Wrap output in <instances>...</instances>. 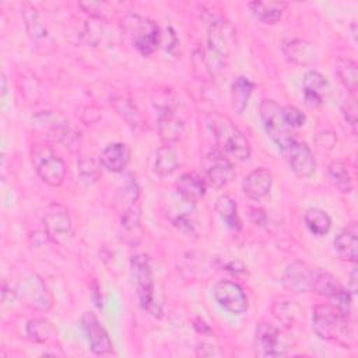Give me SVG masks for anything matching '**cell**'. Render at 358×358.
<instances>
[{
  "label": "cell",
  "instance_id": "32",
  "mask_svg": "<svg viewBox=\"0 0 358 358\" xmlns=\"http://www.w3.org/2000/svg\"><path fill=\"white\" fill-rule=\"evenodd\" d=\"M112 106L116 113L133 129H137L143 123V117L137 106L124 96H115L112 101Z\"/></svg>",
  "mask_w": 358,
  "mask_h": 358
},
{
  "label": "cell",
  "instance_id": "8",
  "mask_svg": "<svg viewBox=\"0 0 358 358\" xmlns=\"http://www.w3.org/2000/svg\"><path fill=\"white\" fill-rule=\"evenodd\" d=\"M17 298L22 301L25 306L39 312H48L53 305V298L38 274H29L24 277L15 287Z\"/></svg>",
  "mask_w": 358,
  "mask_h": 358
},
{
  "label": "cell",
  "instance_id": "39",
  "mask_svg": "<svg viewBox=\"0 0 358 358\" xmlns=\"http://www.w3.org/2000/svg\"><path fill=\"white\" fill-rule=\"evenodd\" d=\"M341 112L343 116L345 119V122L351 126L352 131L355 133L357 129V101H355V95L351 94L343 103L341 106Z\"/></svg>",
  "mask_w": 358,
  "mask_h": 358
},
{
  "label": "cell",
  "instance_id": "17",
  "mask_svg": "<svg viewBox=\"0 0 358 358\" xmlns=\"http://www.w3.org/2000/svg\"><path fill=\"white\" fill-rule=\"evenodd\" d=\"M302 85L305 103L309 108H319L323 103V95L326 94L329 87L326 77L316 70H308L303 74Z\"/></svg>",
  "mask_w": 358,
  "mask_h": 358
},
{
  "label": "cell",
  "instance_id": "5",
  "mask_svg": "<svg viewBox=\"0 0 358 358\" xmlns=\"http://www.w3.org/2000/svg\"><path fill=\"white\" fill-rule=\"evenodd\" d=\"M259 115L267 134L282 151L295 138L284 119L282 108L273 99H263L259 105Z\"/></svg>",
  "mask_w": 358,
  "mask_h": 358
},
{
  "label": "cell",
  "instance_id": "1",
  "mask_svg": "<svg viewBox=\"0 0 358 358\" xmlns=\"http://www.w3.org/2000/svg\"><path fill=\"white\" fill-rule=\"evenodd\" d=\"M207 126L210 127L220 150L238 161H245L250 157V144L248 137L234 124L228 116L218 113L210 115L207 119Z\"/></svg>",
  "mask_w": 358,
  "mask_h": 358
},
{
  "label": "cell",
  "instance_id": "3",
  "mask_svg": "<svg viewBox=\"0 0 358 358\" xmlns=\"http://www.w3.org/2000/svg\"><path fill=\"white\" fill-rule=\"evenodd\" d=\"M232 29L222 18H213L208 25L207 35V69L211 74H218L225 69L229 55Z\"/></svg>",
  "mask_w": 358,
  "mask_h": 358
},
{
  "label": "cell",
  "instance_id": "10",
  "mask_svg": "<svg viewBox=\"0 0 358 358\" xmlns=\"http://www.w3.org/2000/svg\"><path fill=\"white\" fill-rule=\"evenodd\" d=\"M46 236L55 243H66L73 235V222L66 207L53 203L46 207L42 217Z\"/></svg>",
  "mask_w": 358,
  "mask_h": 358
},
{
  "label": "cell",
  "instance_id": "14",
  "mask_svg": "<svg viewBox=\"0 0 358 358\" xmlns=\"http://www.w3.org/2000/svg\"><path fill=\"white\" fill-rule=\"evenodd\" d=\"M81 329L95 355H108L113 350V344L108 331L92 312H84L81 316Z\"/></svg>",
  "mask_w": 358,
  "mask_h": 358
},
{
  "label": "cell",
  "instance_id": "15",
  "mask_svg": "<svg viewBox=\"0 0 358 358\" xmlns=\"http://www.w3.org/2000/svg\"><path fill=\"white\" fill-rule=\"evenodd\" d=\"M312 277L313 267H309L303 262H294L287 266L282 274V284L294 292H310Z\"/></svg>",
  "mask_w": 358,
  "mask_h": 358
},
{
  "label": "cell",
  "instance_id": "25",
  "mask_svg": "<svg viewBox=\"0 0 358 358\" xmlns=\"http://www.w3.org/2000/svg\"><path fill=\"white\" fill-rule=\"evenodd\" d=\"M255 84L245 76H239L235 78L231 87V98H232V108L238 115H242L248 106L250 95L253 94Z\"/></svg>",
  "mask_w": 358,
  "mask_h": 358
},
{
  "label": "cell",
  "instance_id": "42",
  "mask_svg": "<svg viewBox=\"0 0 358 358\" xmlns=\"http://www.w3.org/2000/svg\"><path fill=\"white\" fill-rule=\"evenodd\" d=\"M337 143V137L331 130H320L316 134V144L323 150H331Z\"/></svg>",
  "mask_w": 358,
  "mask_h": 358
},
{
  "label": "cell",
  "instance_id": "41",
  "mask_svg": "<svg viewBox=\"0 0 358 358\" xmlns=\"http://www.w3.org/2000/svg\"><path fill=\"white\" fill-rule=\"evenodd\" d=\"M78 7H81L83 11H85L87 14H90L91 17H95V18H102L106 11L105 10L106 4L101 3V1H80Z\"/></svg>",
  "mask_w": 358,
  "mask_h": 358
},
{
  "label": "cell",
  "instance_id": "6",
  "mask_svg": "<svg viewBox=\"0 0 358 358\" xmlns=\"http://www.w3.org/2000/svg\"><path fill=\"white\" fill-rule=\"evenodd\" d=\"M124 22L134 48L143 56L152 55L159 46L161 29L158 25L154 21L140 15H129Z\"/></svg>",
  "mask_w": 358,
  "mask_h": 358
},
{
  "label": "cell",
  "instance_id": "21",
  "mask_svg": "<svg viewBox=\"0 0 358 358\" xmlns=\"http://www.w3.org/2000/svg\"><path fill=\"white\" fill-rule=\"evenodd\" d=\"M158 131L159 137L166 143L171 144L178 141L183 133V122L175 116L173 108L165 105L158 108Z\"/></svg>",
  "mask_w": 358,
  "mask_h": 358
},
{
  "label": "cell",
  "instance_id": "18",
  "mask_svg": "<svg viewBox=\"0 0 358 358\" xmlns=\"http://www.w3.org/2000/svg\"><path fill=\"white\" fill-rule=\"evenodd\" d=\"M271 186H273V176L270 171L264 168H259L249 172L242 182L243 193L252 200H260L266 197L270 193Z\"/></svg>",
  "mask_w": 358,
  "mask_h": 358
},
{
  "label": "cell",
  "instance_id": "4",
  "mask_svg": "<svg viewBox=\"0 0 358 358\" xmlns=\"http://www.w3.org/2000/svg\"><path fill=\"white\" fill-rule=\"evenodd\" d=\"M31 159L38 176L49 186H60L66 178L63 159L46 144H34Z\"/></svg>",
  "mask_w": 358,
  "mask_h": 358
},
{
  "label": "cell",
  "instance_id": "36",
  "mask_svg": "<svg viewBox=\"0 0 358 358\" xmlns=\"http://www.w3.org/2000/svg\"><path fill=\"white\" fill-rule=\"evenodd\" d=\"M78 175L85 183L96 182L101 176V162L98 164L94 158L81 157L78 159Z\"/></svg>",
  "mask_w": 358,
  "mask_h": 358
},
{
  "label": "cell",
  "instance_id": "43",
  "mask_svg": "<svg viewBox=\"0 0 358 358\" xmlns=\"http://www.w3.org/2000/svg\"><path fill=\"white\" fill-rule=\"evenodd\" d=\"M197 355H201V357H214V355H220L221 352L217 350V347L214 345H208V344H200L197 347Z\"/></svg>",
  "mask_w": 358,
  "mask_h": 358
},
{
  "label": "cell",
  "instance_id": "30",
  "mask_svg": "<svg viewBox=\"0 0 358 358\" xmlns=\"http://www.w3.org/2000/svg\"><path fill=\"white\" fill-rule=\"evenodd\" d=\"M303 220H305V225L308 227V229L316 236L326 235L331 228L330 215L324 210L317 208V207L309 208L305 213Z\"/></svg>",
  "mask_w": 358,
  "mask_h": 358
},
{
  "label": "cell",
  "instance_id": "34",
  "mask_svg": "<svg viewBox=\"0 0 358 358\" xmlns=\"http://www.w3.org/2000/svg\"><path fill=\"white\" fill-rule=\"evenodd\" d=\"M22 15L25 20V27L29 32L31 39L39 46L43 45L49 41V35L46 32V29L43 28V25L39 22L38 20V13L34 7H28L22 10Z\"/></svg>",
  "mask_w": 358,
  "mask_h": 358
},
{
  "label": "cell",
  "instance_id": "23",
  "mask_svg": "<svg viewBox=\"0 0 358 358\" xmlns=\"http://www.w3.org/2000/svg\"><path fill=\"white\" fill-rule=\"evenodd\" d=\"M271 312L274 315V317L285 327H291L294 326L301 315H302V309L298 305V302L289 296H277L273 302L271 306Z\"/></svg>",
  "mask_w": 358,
  "mask_h": 358
},
{
  "label": "cell",
  "instance_id": "7",
  "mask_svg": "<svg viewBox=\"0 0 358 358\" xmlns=\"http://www.w3.org/2000/svg\"><path fill=\"white\" fill-rule=\"evenodd\" d=\"M291 345L287 336L275 326L260 322L255 331V354L264 358L284 357L288 354Z\"/></svg>",
  "mask_w": 358,
  "mask_h": 358
},
{
  "label": "cell",
  "instance_id": "22",
  "mask_svg": "<svg viewBox=\"0 0 358 358\" xmlns=\"http://www.w3.org/2000/svg\"><path fill=\"white\" fill-rule=\"evenodd\" d=\"M206 179L194 172L182 173L176 182V190L179 193V197L192 204H194L206 194Z\"/></svg>",
  "mask_w": 358,
  "mask_h": 358
},
{
  "label": "cell",
  "instance_id": "13",
  "mask_svg": "<svg viewBox=\"0 0 358 358\" xmlns=\"http://www.w3.org/2000/svg\"><path fill=\"white\" fill-rule=\"evenodd\" d=\"M281 152L284 154L289 168L296 176L309 178L315 173L316 158L305 141L294 138Z\"/></svg>",
  "mask_w": 358,
  "mask_h": 358
},
{
  "label": "cell",
  "instance_id": "38",
  "mask_svg": "<svg viewBox=\"0 0 358 358\" xmlns=\"http://www.w3.org/2000/svg\"><path fill=\"white\" fill-rule=\"evenodd\" d=\"M282 115H284V119H285L287 124H288L291 129L301 127V126H303L305 122H306L305 113H302L296 106H292V105L284 106V108H282Z\"/></svg>",
  "mask_w": 358,
  "mask_h": 358
},
{
  "label": "cell",
  "instance_id": "11",
  "mask_svg": "<svg viewBox=\"0 0 358 358\" xmlns=\"http://www.w3.org/2000/svg\"><path fill=\"white\" fill-rule=\"evenodd\" d=\"M217 303L232 315H242L248 310L249 302L243 288L231 280H221L213 288Z\"/></svg>",
  "mask_w": 358,
  "mask_h": 358
},
{
  "label": "cell",
  "instance_id": "16",
  "mask_svg": "<svg viewBox=\"0 0 358 358\" xmlns=\"http://www.w3.org/2000/svg\"><path fill=\"white\" fill-rule=\"evenodd\" d=\"M282 53L287 57V60L301 64V66H308L313 64L319 59V52L315 43L305 41V39H288L282 43Z\"/></svg>",
  "mask_w": 358,
  "mask_h": 358
},
{
  "label": "cell",
  "instance_id": "9",
  "mask_svg": "<svg viewBox=\"0 0 358 358\" xmlns=\"http://www.w3.org/2000/svg\"><path fill=\"white\" fill-rule=\"evenodd\" d=\"M130 273L136 285L141 308L151 310L154 305V278L150 260L145 255H134L130 259Z\"/></svg>",
  "mask_w": 358,
  "mask_h": 358
},
{
  "label": "cell",
  "instance_id": "27",
  "mask_svg": "<svg viewBox=\"0 0 358 358\" xmlns=\"http://www.w3.org/2000/svg\"><path fill=\"white\" fill-rule=\"evenodd\" d=\"M327 179L341 193H350L352 190V178L348 166L341 161H333L327 166Z\"/></svg>",
  "mask_w": 358,
  "mask_h": 358
},
{
  "label": "cell",
  "instance_id": "24",
  "mask_svg": "<svg viewBox=\"0 0 358 358\" xmlns=\"http://www.w3.org/2000/svg\"><path fill=\"white\" fill-rule=\"evenodd\" d=\"M287 3L282 1H252L249 3L250 13L264 24H274L277 22L282 11L285 10Z\"/></svg>",
  "mask_w": 358,
  "mask_h": 358
},
{
  "label": "cell",
  "instance_id": "26",
  "mask_svg": "<svg viewBox=\"0 0 358 358\" xmlns=\"http://www.w3.org/2000/svg\"><path fill=\"white\" fill-rule=\"evenodd\" d=\"M218 217L225 222V225L232 229V231H239L242 228V222L241 218L238 215V208H236V203L234 201V199L228 194H222L215 200V206H214Z\"/></svg>",
  "mask_w": 358,
  "mask_h": 358
},
{
  "label": "cell",
  "instance_id": "12",
  "mask_svg": "<svg viewBox=\"0 0 358 358\" xmlns=\"http://www.w3.org/2000/svg\"><path fill=\"white\" fill-rule=\"evenodd\" d=\"M206 183L214 189L227 186L235 178L234 165L222 151H211L203 161Z\"/></svg>",
  "mask_w": 358,
  "mask_h": 358
},
{
  "label": "cell",
  "instance_id": "37",
  "mask_svg": "<svg viewBox=\"0 0 358 358\" xmlns=\"http://www.w3.org/2000/svg\"><path fill=\"white\" fill-rule=\"evenodd\" d=\"M329 299L331 301L330 305H333L344 316L350 317L351 305H352V294L350 292V289H345L340 285V288Z\"/></svg>",
  "mask_w": 358,
  "mask_h": 358
},
{
  "label": "cell",
  "instance_id": "2",
  "mask_svg": "<svg viewBox=\"0 0 358 358\" xmlns=\"http://www.w3.org/2000/svg\"><path fill=\"white\" fill-rule=\"evenodd\" d=\"M348 319L330 303L317 305L312 312V329L323 340L347 345V340L352 337Z\"/></svg>",
  "mask_w": 358,
  "mask_h": 358
},
{
  "label": "cell",
  "instance_id": "28",
  "mask_svg": "<svg viewBox=\"0 0 358 358\" xmlns=\"http://www.w3.org/2000/svg\"><path fill=\"white\" fill-rule=\"evenodd\" d=\"M178 166H179L178 154L169 144H165L157 150L154 169L159 176L171 175L178 169Z\"/></svg>",
  "mask_w": 358,
  "mask_h": 358
},
{
  "label": "cell",
  "instance_id": "40",
  "mask_svg": "<svg viewBox=\"0 0 358 358\" xmlns=\"http://www.w3.org/2000/svg\"><path fill=\"white\" fill-rule=\"evenodd\" d=\"M178 38L175 31L171 27H166L161 31V38H159V45L166 50V52H172L175 48H178Z\"/></svg>",
  "mask_w": 358,
  "mask_h": 358
},
{
  "label": "cell",
  "instance_id": "31",
  "mask_svg": "<svg viewBox=\"0 0 358 358\" xmlns=\"http://www.w3.org/2000/svg\"><path fill=\"white\" fill-rule=\"evenodd\" d=\"M27 338L34 343H46L55 334L53 324L45 317H34L25 326Z\"/></svg>",
  "mask_w": 358,
  "mask_h": 358
},
{
  "label": "cell",
  "instance_id": "29",
  "mask_svg": "<svg viewBox=\"0 0 358 358\" xmlns=\"http://www.w3.org/2000/svg\"><path fill=\"white\" fill-rule=\"evenodd\" d=\"M338 288H340V284L331 273L322 270L319 267H313L312 292H316L322 296L330 298Z\"/></svg>",
  "mask_w": 358,
  "mask_h": 358
},
{
  "label": "cell",
  "instance_id": "19",
  "mask_svg": "<svg viewBox=\"0 0 358 358\" xmlns=\"http://www.w3.org/2000/svg\"><path fill=\"white\" fill-rule=\"evenodd\" d=\"M334 250L341 260L355 263L358 257V228L355 222L347 225L334 238Z\"/></svg>",
  "mask_w": 358,
  "mask_h": 358
},
{
  "label": "cell",
  "instance_id": "33",
  "mask_svg": "<svg viewBox=\"0 0 358 358\" xmlns=\"http://www.w3.org/2000/svg\"><path fill=\"white\" fill-rule=\"evenodd\" d=\"M334 71L340 83L350 91V94H355L358 85V70L355 62L351 59H340L336 63Z\"/></svg>",
  "mask_w": 358,
  "mask_h": 358
},
{
  "label": "cell",
  "instance_id": "35",
  "mask_svg": "<svg viewBox=\"0 0 358 358\" xmlns=\"http://www.w3.org/2000/svg\"><path fill=\"white\" fill-rule=\"evenodd\" d=\"M120 224L124 231V235L134 241V236H141V225H140V208L138 206H131L129 208L122 210Z\"/></svg>",
  "mask_w": 358,
  "mask_h": 358
},
{
  "label": "cell",
  "instance_id": "20",
  "mask_svg": "<svg viewBox=\"0 0 358 358\" xmlns=\"http://www.w3.org/2000/svg\"><path fill=\"white\" fill-rule=\"evenodd\" d=\"M101 165L109 172H122L130 162V148L124 143H112L103 148L99 157Z\"/></svg>",
  "mask_w": 358,
  "mask_h": 358
},
{
  "label": "cell",
  "instance_id": "44",
  "mask_svg": "<svg viewBox=\"0 0 358 358\" xmlns=\"http://www.w3.org/2000/svg\"><path fill=\"white\" fill-rule=\"evenodd\" d=\"M350 291L351 294L357 292V268L354 267V270L351 271V278H350Z\"/></svg>",
  "mask_w": 358,
  "mask_h": 358
}]
</instances>
